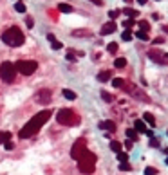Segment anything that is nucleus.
<instances>
[{
  "label": "nucleus",
  "mask_w": 168,
  "mask_h": 175,
  "mask_svg": "<svg viewBox=\"0 0 168 175\" xmlns=\"http://www.w3.org/2000/svg\"><path fill=\"white\" fill-rule=\"evenodd\" d=\"M51 114H52V112L47 110V108L42 110V112H38V114H35V116L24 125V128L18 132V137H20V139H27V137H31V136H35V134L51 119Z\"/></svg>",
  "instance_id": "nucleus-1"
},
{
  "label": "nucleus",
  "mask_w": 168,
  "mask_h": 175,
  "mask_svg": "<svg viewBox=\"0 0 168 175\" xmlns=\"http://www.w3.org/2000/svg\"><path fill=\"white\" fill-rule=\"evenodd\" d=\"M2 42L7 44L9 47H20V45H24L25 36L18 27H9L6 33H2Z\"/></svg>",
  "instance_id": "nucleus-2"
},
{
  "label": "nucleus",
  "mask_w": 168,
  "mask_h": 175,
  "mask_svg": "<svg viewBox=\"0 0 168 175\" xmlns=\"http://www.w3.org/2000/svg\"><path fill=\"white\" fill-rule=\"evenodd\" d=\"M96 161H98V157L94 155L92 152L87 150V152L78 159V170H80L83 175H90V173H94V170H96Z\"/></svg>",
  "instance_id": "nucleus-3"
},
{
  "label": "nucleus",
  "mask_w": 168,
  "mask_h": 175,
  "mask_svg": "<svg viewBox=\"0 0 168 175\" xmlns=\"http://www.w3.org/2000/svg\"><path fill=\"white\" fill-rule=\"evenodd\" d=\"M56 121L60 125H65V127H71V125H76L80 121V117L76 116V112H72L71 108H60L58 114H56Z\"/></svg>",
  "instance_id": "nucleus-4"
},
{
  "label": "nucleus",
  "mask_w": 168,
  "mask_h": 175,
  "mask_svg": "<svg viewBox=\"0 0 168 175\" xmlns=\"http://www.w3.org/2000/svg\"><path fill=\"white\" fill-rule=\"evenodd\" d=\"M15 69H16V72L24 74V76H31V74H35V70L38 69V63L35 60H20V61L15 63Z\"/></svg>",
  "instance_id": "nucleus-5"
},
{
  "label": "nucleus",
  "mask_w": 168,
  "mask_h": 175,
  "mask_svg": "<svg viewBox=\"0 0 168 175\" xmlns=\"http://www.w3.org/2000/svg\"><path fill=\"white\" fill-rule=\"evenodd\" d=\"M0 78H2L6 83H13L15 78H16L15 63H11V61H4V63H0Z\"/></svg>",
  "instance_id": "nucleus-6"
},
{
  "label": "nucleus",
  "mask_w": 168,
  "mask_h": 175,
  "mask_svg": "<svg viewBox=\"0 0 168 175\" xmlns=\"http://www.w3.org/2000/svg\"><path fill=\"white\" fill-rule=\"evenodd\" d=\"M85 152H87V141L81 137V139H78L74 145H72V148H71V157L74 159V161H78Z\"/></svg>",
  "instance_id": "nucleus-7"
},
{
  "label": "nucleus",
  "mask_w": 168,
  "mask_h": 175,
  "mask_svg": "<svg viewBox=\"0 0 168 175\" xmlns=\"http://www.w3.org/2000/svg\"><path fill=\"white\" fill-rule=\"evenodd\" d=\"M123 90L127 92V94H132L134 98H138L139 101H145V103H148V101H150L148 96L143 94V92H141L138 87H136V85H132V83H125V85H123Z\"/></svg>",
  "instance_id": "nucleus-8"
},
{
  "label": "nucleus",
  "mask_w": 168,
  "mask_h": 175,
  "mask_svg": "<svg viewBox=\"0 0 168 175\" xmlns=\"http://www.w3.org/2000/svg\"><path fill=\"white\" fill-rule=\"evenodd\" d=\"M35 101L40 103V105H44V103H51V90H40L38 94L35 96Z\"/></svg>",
  "instance_id": "nucleus-9"
},
{
  "label": "nucleus",
  "mask_w": 168,
  "mask_h": 175,
  "mask_svg": "<svg viewBox=\"0 0 168 175\" xmlns=\"http://www.w3.org/2000/svg\"><path fill=\"white\" fill-rule=\"evenodd\" d=\"M100 33H101L103 36H105V34L116 33V22H112V20H110V22H107L105 25H101V31H100Z\"/></svg>",
  "instance_id": "nucleus-10"
},
{
  "label": "nucleus",
  "mask_w": 168,
  "mask_h": 175,
  "mask_svg": "<svg viewBox=\"0 0 168 175\" xmlns=\"http://www.w3.org/2000/svg\"><path fill=\"white\" fill-rule=\"evenodd\" d=\"M98 128H103L107 132H114V130H116V123H114V121H100Z\"/></svg>",
  "instance_id": "nucleus-11"
},
{
  "label": "nucleus",
  "mask_w": 168,
  "mask_h": 175,
  "mask_svg": "<svg viewBox=\"0 0 168 175\" xmlns=\"http://www.w3.org/2000/svg\"><path fill=\"white\" fill-rule=\"evenodd\" d=\"M134 130L139 132V134H145L148 128H146V123H145L143 119H136V121H134Z\"/></svg>",
  "instance_id": "nucleus-12"
},
{
  "label": "nucleus",
  "mask_w": 168,
  "mask_h": 175,
  "mask_svg": "<svg viewBox=\"0 0 168 175\" xmlns=\"http://www.w3.org/2000/svg\"><path fill=\"white\" fill-rule=\"evenodd\" d=\"M47 40L51 42V47L54 49V51H58V49H61V47H64V44H61V42H58L54 34H47Z\"/></svg>",
  "instance_id": "nucleus-13"
},
{
  "label": "nucleus",
  "mask_w": 168,
  "mask_h": 175,
  "mask_svg": "<svg viewBox=\"0 0 168 175\" xmlns=\"http://www.w3.org/2000/svg\"><path fill=\"white\" fill-rule=\"evenodd\" d=\"M143 121H145V123H148L150 127H155V117L150 114V112H145V114H143Z\"/></svg>",
  "instance_id": "nucleus-14"
},
{
  "label": "nucleus",
  "mask_w": 168,
  "mask_h": 175,
  "mask_svg": "<svg viewBox=\"0 0 168 175\" xmlns=\"http://www.w3.org/2000/svg\"><path fill=\"white\" fill-rule=\"evenodd\" d=\"M61 94H64V98L69 99V101H74V99H76V92H72V90H69V89H64V90H61Z\"/></svg>",
  "instance_id": "nucleus-15"
},
{
  "label": "nucleus",
  "mask_w": 168,
  "mask_h": 175,
  "mask_svg": "<svg viewBox=\"0 0 168 175\" xmlns=\"http://www.w3.org/2000/svg\"><path fill=\"white\" fill-rule=\"evenodd\" d=\"M110 78H112V72H110V70H103V72L98 74V79H100V81H109Z\"/></svg>",
  "instance_id": "nucleus-16"
},
{
  "label": "nucleus",
  "mask_w": 168,
  "mask_h": 175,
  "mask_svg": "<svg viewBox=\"0 0 168 175\" xmlns=\"http://www.w3.org/2000/svg\"><path fill=\"white\" fill-rule=\"evenodd\" d=\"M7 141H11V132H0V145H6Z\"/></svg>",
  "instance_id": "nucleus-17"
},
{
  "label": "nucleus",
  "mask_w": 168,
  "mask_h": 175,
  "mask_svg": "<svg viewBox=\"0 0 168 175\" xmlns=\"http://www.w3.org/2000/svg\"><path fill=\"white\" fill-rule=\"evenodd\" d=\"M58 11L60 13H72L74 9H72V6H69V4H58Z\"/></svg>",
  "instance_id": "nucleus-18"
},
{
  "label": "nucleus",
  "mask_w": 168,
  "mask_h": 175,
  "mask_svg": "<svg viewBox=\"0 0 168 175\" xmlns=\"http://www.w3.org/2000/svg\"><path fill=\"white\" fill-rule=\"evenodd\" d=\"M123 85H125L123 78H112V87L114 89H123Z\"/></svg>",
  "instance_id": "nucleus-19"
},
{
  "label": "nucleus",
  "mask_w": 168,
  "mask_h": 175,
  "mask_svg": "<svg viewBox=\"0 0 168 175\" xmlns=\"http://www.w3.org/2000/svg\"><path fill=\"white\" fill-rule=\"evenodd\" d=\"M114 67H116V69L127 67V60H125V58H116V60H114Z\"/></svg>",
  "instance_id": "nucleus-20"
},
{
  "label": "nucleus",
  "mask_w": 168,
  "mask_h": 175,
  "mask_svg": "<svg viewBox=\"0 0 168 175\" xmlns=\"http://www.w3.org/2000/svg\"><path fill=\"white\" fill-rule=\"evenodd\" d=\"M121 148H123V145H121V143L119 141H110V150L112 152H121Z\"/></svg>",
  "instance_id": "nucleus-21"
},
{
  "label": "nucleus",
  "mask_w": 168,
  "mask_h": 175,
  "mask_svg": "<svg viewBox=\"0 0 168 175\" xmlns=\"http://www.w3.org/2000/svg\"><path fill=\"white\" fill-rule=\"evenodd\" d=\"M127 137H128L132 143H136V141H138V132H136L134 128H128V130H127Z\"/></svg>",
  "instance_id": "nucleus-22"
},
{
  "label": "nucleus",
  "mask_w": 168,
  "mask_h": 175,
  "mask_svg": "<svg viewBox=\"0 0 168 175\" xmlns=\"http://www.w3.org/2000/svg\"><path fill=\"white\" fill-rule=\"evenodd\" d=\"M123 13L127 15V16H130V18H138V16H139V11H136V9H130V7H127Z\"/></svg>",
  "instance_id": "nucleus-23"
},
{
  "label": "nucleus",
  "mask_w": 168,
  "mask_h": 175,
  "mask_svg": "<svg viewBox=\"0 0 168 175\" xmlns=\"http://www.w3.org/2000/svg\"><path fill=\"white\" fill-rule=\"evenodd\" d=\"M118 49H119V45H118L116 42H110V44L107 45V51H109L110 54H116V53H118Z\"/></svg>",
  "instance_id": "nucleus-24"
},
{
  "label": "nucleus",
  "mask_w": 168,
  "mask_h": 175,
  "mask_svg": "<svg viewBox=\"0 0 168 175\" xmlns=\"http://www.w3.org/2000/svg\"><path fill=\"white\" fill-rule=\"evenodd\" d=\"M15 11H16V13H25V6L16 0V2H15Z\"/></svg>",
  "instance_id": "nucleus-25"
},
{
  "label": "nucleus",
  "mask_w": 168,
  "mask_h": 175,
  "mask_svg": "<svg viewBox=\"0 0 168 175\" xmlns=\"http://www.w3.org/2000/svg\"><path fill=\"white\" fill-rule=\"evenodd\" d=\"M139 27H141V31H145V33L150 31V24L146 22V20H139Z\"/></svg>",
  "instance_id": "nucleus-26"
},
{
  "label": "nucleus",
  "mask_w": 168,
  "mask_h": 175,
  "mask_svg": "<svg viewBox=\"0 0 168 175\" xmlns=\"http://www.w3.org/2000/svg\"><path fill=\"white\" fill-rule=\"evenodd\" d=\"M101 98H103V101H107V103H110L114 98H112V94H109L107 90H101Z\"/></svg>",
  "instance_id": "nucleus-27"
},
{
  "label": "nucleus",
  "mask_w": 168,
  "mask_h": 175,
  "mask_svg": "<svg viewBox=\"0 0 168 175\" xmlns=\"http://www.w3.org/2000/svg\"><path fill=\"white\" fill-rule=\"evenodd\" d=\"M136 36H138L139 40H145V42H146V40H148V33H145V31H138V33H136Z\"/></svg>",
  "instance_id": "nucleus-28"
},
{
  "label": "nucleus",
  "mask_w": 168,
  "mask_h": 175,
  "mask_svg": "<svg viewBox=\"0 0 168 175\" xmlns=\"http://www.w3.org/2000/svg\"><path fill=\"white\" fill-rule=\"evenodd\" d=\"M119 13H121V11H118V9H112V11H109V18L114 22V20H116V18L119 16Z\"/></svg>",
  "instance_id": "nucleus-29"
},
{
  "label": "nucleus",
  "mask_w": 168,
  "mask_h": 175,
  "mask_svg": "<svg viewBox=\"0 0 168 175\" xmlns=\"http://www.w3.org/2000/svg\"><path fill=\"white\" fill-rule=\"evenodd\" d=\"M121 38L125 40V42H130V40H132V31H128V29H127V31H125V33L121 34Z\"/></svg>",
  "instance_id": "nucleus-30"
},
{
  "label": "nucleus",
  "mask_w": 168,
  "mask_h": 175,
  "mask_svg": "<svg viewBox=\"0 0 168 175\" xmlns=\"http://www.w3.org/2000/svg\"><path fill=\"white\" fill-rule=\"evenodd\" d=\"M74 36H90V31H72Z\"/></svg>",
  "instance_id": "nucleus-31"
},
{
  "label": "nucleus",
  "mask_w": 168,
  "mask_h": 175,
  "mask_svg": "<svg viewBox=\"0 0 168 175\" xmlns=\"http://www.w3.org/2000/svg\"><path fill=\"white\" fill-rule=\"evenodd\" d=\"M145 175H157V170L152 168V166H146L145 168Z\"/></svg>",
  "instance_id": "nucleus-32"
},
{
  "label": "nucleus",
  "mask_w": 168,
  "mask_h": 175,
  "mask_svg": "<svg viewBox=\"0 0 168 175\" xmlns=\"http://www.w3.org/2000/svg\"><path fill=\"white\" fill-rule=\"evenodd\" d=\"M118 159H119V162H127V161H128V155H127L125 152H119V153H118Z\"/></svg>",
  "instance_id": "nucleus-33"
},
{
  "label": "nucleus",
  "mask_w": 168,
  "mask_h": 175,
  "mask_svg": "<svg viewBox=\"0 0 168 175\" xmlns=\"http://www.w3.org/2000/svg\"><path fill=\"white\" fill-rule=\"evenodd\" d=\"M119 170H121V171L130 170V164H128V162H121V164H119Z\"/></svg>",
  "instance_id": "nucleus-34"
},
{
  "label": "nucleus",
  "mask_w": 168,
  "mask_h": 175,
  "mask_svg": "<svg viewBox=\"0 0 168 175\" xmlns=\"http://www.w3.org/2000/svg\"><path fill=\"white\" fill-rule=\"evenodd\" d=\"M25 25H27V27L31 29V27H33V25H35V20H33V18H31V16H27V18H25Z\"/></svg>",
  "instance_id": "nucleus-35"
},
{
  "label": "nucleus",
  "mask_w": 168,
  "mask_h": 175,
  "mask_svg": "<svg viewBox=\"0 0 168 175\" xmlns=\"http://www.w3.org/2000/svg\"><path fill=\"white\" fill-rule=\"evenodd\" d=\"M134 24H136V22H134V18H130V20H125V27H127L128 31H130V27H132Z\"/></svg>",
  "instance_id": "nucleus-36"
},
{
  "label": "nucleus",
  "mask_w": 168,
  "mask_h": 175,
  "mask_svg": "<svg viewBox=\"0 0 168 175\" xmlns=\"http://www.w3.org/2000/svg\"><path fill=\"white\" fill-rule=\"evenodd\" d=\"M4 146H6V150H13V148H15V143H13V141H7Z\"/></svg>",
  "instance_id": "nucleus-37"
},
{
  "label": "nucleus",
  "mask_w": 168,
  "mask_h": 175,
  "mask_svg": "<svg viewBox=\"0 0 168 175\" xmlns=\"http://www.w3.org/2000/svg\"><path fill=\"white\" fill-rule=\"evenodd\" d=\"M125 148H127V150H130V148H132V141H130V139L125 141Z\"/></svg>",
  "instance_id": "nucleus-38"
},
{
  "label": "nucleus",
  "mask_w": 168,
  "mask_h": 175,
  "mask_svg": "<svg viewBox=\"0 0 168 175\" xmlns=\"http://www.w3.org/2000/svg\"><path fill=\"white\" fill-rule=\"evenodd\" d=\"M89 2H92L94 6H103V0H89Z\"/></svg>",
  "instance_id": "nucleus-39"
},
{
  "label": "nucleus",
  "mask_w": 168,
  "mask_h": 175,
  "mask_svg": "<svg viewBox=\"0 0 168 175\" xmlns=\"http://www.w3.org/2000/svg\"><path fill=\"white\" fill-rule=\"evenodd\" d=\"M67 60H71V61H74V60H76V56H74V54H72V53H71V51H69V53H67Z\"/></svg>",
  "instance_id": "nucleus-40"
},
{
  "label": "nucleus",
  "mask_w": 168,
  "mask_h": 175,
  "mask_svg": "<svg viewBox=\"0 0 168 175\" xmlns=\"http://www.w3.org/2000/svg\"><path fill=\"white\" fill-rule=\"evenodd\" d=\"M163 42H164L163 38H155V40H154V44H163Z\"/></svg>",
  "instance_id": "nucleus-41"
},
{
  "label": "nucleus",
  "mask_w": 168,
  "mask_h": 175,
  "mask_svg": "<svg viewBox=\"0 0 168 175\" xmlns=\"http://www.w3.org/2000/svg\"><path fill=\"white\" fill-rule=\"evenodd\" d=\"M123 2H127V4H132V2H134V0H123Z\"/></svg>",
  "instance_id": "nucleus-42"
},
{
  "label": "nucleus",
  "mask_w": 168,
  "mask_h": 175,
  "mask_svg": "<svg viewBox=\"0 0 168 175\" xmlns=\"http://www.w3.org/2000/svg\"><path fill=\"white\" fill-rule=\"evenodd\" d=\"M138 2H139V4H146V0H138Z\"/></svg>",
  "instance_id": "nucleus-43"
},
{
  "label": "nucleus",
  "mask_w": 168,
  "mask_h": 175,
  "mask_svg": "<svg viewBox=\"0 0 168 175\" xmlns=\"http://www.w3.org/2000/svg\"><path fill=\"white\" fill-rule=\"evenodd\" d=\"M166 164H168V159H166Z\"/></svg>",
  "instance_id": "nucleus-44"
}]
</instances>
